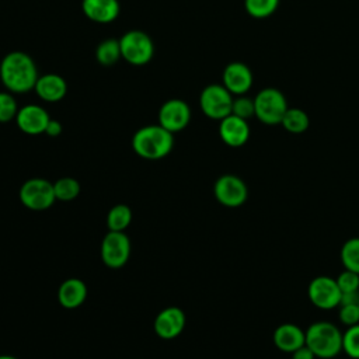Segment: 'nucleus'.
Returning a JSON list of instances; mask_svg holds the SVG:
<instances>
[{
  "instance_id": "393cba45",
  "label": "nucleus",
  "mask_w": 359,
  "mask_h": 359,
  "mask_svg": "<svg viewBox=\"0 0 359 359\" xmlns=\"http://www.w3.org/2000/svg\"><path fill=\"white\" fill-rule=\"evenodd\" d=\"M279 0H244L245 11L254 18H266L276 11Z\"/></svg>"
},
{
  "instance_id": "39448f33",
  "label": "nucleus",
  "mask_w": 359,
  "mask_h": 359,
  "mask_svg": "<svg viewBox=\"0 0 359 359\" xmlns=\"http://www.w3.org/2000/svg\"><path fill=\"white\" fill-rule=\"evenodd\" d=\"M20 201L21 203L35 212H42L49 209L55 201L53 182L45 178H29L20 188Z\"/></svg>"
},
{
  "instance_id": "1a4fd4ad",
  "label": "nucleus",
  "mask_w": 359,
  "mask_h": 359,
  "mask_svg": "<svg viewBox=\"0 0 359 359\" xmlns=\"http://www.w3.org/2000/svg\"><path fill=\"white\" fill-rule=\"evenodd\" d=\"M213 194L217 202L226 208H238L248 198L245 182L233 174L219 177L213 185Z\"/></svg>"
},
{
  "instance_id": "cd10ccee",
  "label": "nucleus",
  "mask_w": 359,
  "mask_h": 359,
  "mask_svg": "<svg viewBox=\"0 0 359 359\" xmlns=\"http://www.w3.org/2000/svg\"><path fill=\"white\" fill-rule=\"evenodd\" d=\"M231 114L247 121L248 118H251L252 115H255L254 100H251V98H248V97H243V95H240L238 98L233 100Z\"/></svg>"
},
{
  "instance_id": "5701e85b",
  "label": "nucleus",
  "mask_w": 359,
  "mask_h": 359,
  "mask_svg": "<svg viewBox=\"0 0 359 359\" xmlns=\"http://www.w3.org/2000/svg\"><path fill=\"white\" fill-rule=\"evenodd\" d=\"M56 201L70 202L76 199L80 194V184L73 177H62L53 182Z\"/></svg>"
},
{
  "instance_id": "aec40b11",
  "label": "nucleus",
  "mask_w": 359,
  "mask_h": 359,
  "mask_svg": "<svg viewBox=\"0 0 359 359\" xmlns=\"http://www.w3.org/2000/svg\"><path fill=\"white\" fill-rule=\"evenodd\" d=\"M132 222V210L125 203H118L107 213V227L109 231H125Z\"/></svg>"
},
{
  "instance_id": "0eeeda50",
  "label": "nucleus",
  "mask_w": 359,
  "mask_h": 359,
  "mask_svg": "<svg viewBox=\"0 0 359 359\" xmlns=\"http://www.w3.org/2000/svg\"><path fill=\"white\" fill-rule=\"evenodd\" d=\"M199 107L208 118L222 121L231 114V93L222 84H209L199 95Z\"/></svg>"
},
{
  "instance_id": "2eb2a0df",
  "label": "nucleus",
  "mask_w": 359,
  "mask_h": 359,
  "mask_svg": "<svg viewBox=\"0 0 359 359\" xmlns=\"http://www.w3.org/2000/svg\"><path fill=\"white\" fill-rule=\"evenodd\" d=\"M223 86L236 95L245 94L252 86V73L241 62L229 63L223 70Z\"/></svg>"
},
{
  "instance_id": "ddd939ff",
  "label": "nucleus",
  "mask_w": 359,
  "mask_h": 359,
  "mask_svg": "<svg viewBox=\"0 0 359 359\" xmlns=\"http://www.w3.org/2000/svg\"><path fill=\"white\" fill-rule=\"evenodd\" d=\"M49 121L50 116L46 112V109L36 104H28L21 107L15 116L18 129L27 135L45 133Z\"/></svg>"
},
{
  "instance_id": "9b49d317",
  "label": "nucleus",
  "mask_w": 359,
  "mask_h": 359,
  "mask_svg": "<svg viewBox=\"0 0 359 359\" xmlns=\"http://www.w3.org/2000/svg\"><path fill=\"white\" fill-rule=\"evenodd\" d=\"M158 125L171 133L181 132L191 121L189 105L180 98L167 100L158 109Z\"/></svg>"
},
{
  "instance_id": "c85d7f7f",
  "label": "nucleus",
  "mask_w": 359,
  "mask_h": 359,
  "mask_svg": "<svg viewBox=\"0 0 359 359\" xmlns=\"http://www.w3.org/2000/svg\"><path fill=\"white\" fill-rule=\"evenodd\" d=\"M337 283L339 286L341 293L359 292V273L345 269L338 275Z\"/></svg>"
},
{
  "instance_id": "a211bd4d",
  "label": "nucleus",
  "mask_w": 359,
  "mask_h": 359,
  "mask_svg": "<svg viewBox=\"0 0 359 359\" xmlns=\"http://www.w3.org/2000/svg\"><path fill=\"white\" fill-rule=\"evenodd\" d=\"M87 299V285L79 278L63 280L57 289V302L65 309H77Z\"/></svg>"
},
{
  "instance_id": "b1692460",
  "label": "nucleus",
  "mask_w": 359,
  "mask_h": 359,
  "mask_svg": "<svg viewBox=\"0 0 359 359\" xmlns=\"http://www.w3.org/2000/svg\"><path fill=\"white\" fill-rule=\"evenodd\" d=\"M341 261L345 269L359 273V237L349 238L341 248Z\"/></svg>"
},
{
  "instance_id": "4be33fe9",
  "label": "nucleus",
  "mask_w": 359,
  "mask_h": 359,
  "mask_svg": "<svg viewBox=\"0 0 359 359\" xmlns=\"http://www.w3.org/2000/svg\"><path fill=\"white\" fill-rule=\"evenodd\" d=\"M309 116L300 108H287L280 125L290 133H303L309 128Z\"/></svg>"
},
{
  "instance_id": "f03ea898",
  "label": "nucleus",
  "mask_w": 359,
  "mask_h": 359,
  "mask_svg": "<svg viewBox=\"0 0 359 359\" xmlns=\"http://www.w3.org/2000/svg\"><path fill=\"white\" fill-rule=\"evenodd\" d=\"M133 151L146 160H160L168 156L174 147V133L161 125H146L137 129L132 137Z\"/></svg>"
},
{
  "instance_id": "6e6552de",
  "label": "nucleus",
  "mask_w": 359,
  "mask_h": 359,
  "mask_svg": "<svg viewBox=\"0 0 359 359\" xmlns=\"http://www.w3.org/2000/svg\"><path fill=\"white\" fill-rule=\"evenodd\" d=\"M101 259L105 266L119 269L129 261L130 240L125 231H109L101 241Z\"/></svg>"
},
{
  "instance_id": "412c9836",
  "label": "nucleus",
  "mask_w": 359,
  "mask_h": 359,
  "mask_svg": "<svg viewBox=\"0 0 359 359\" xmlns=\"http://www.w3.org/2000/svg\"><path fill=\"white\" fill-rule=\"evenodd\" d=\"M119 39L108 38L101 41L95 48V59L101 66H112L121 59Z\"/></svg>"
},
{
  "instance_id": "2f4dec72",
  "label": "nucleus",
  "mask_w": 359,
  "mask_h": 359,
  "mask_svg": "<svg viewBox=\"0 0 359 359\" xmlns=\"http://www.w3.org/2000/svg\"><path fill=\"white\" fill-rule=\"evenodd\" d=\"M314 358H316V355L306 344L292 352V359H314Z\"/></svg>"
},
{
  "instance_id": "f257e3e1",
  "label": "nucleus",
  "mask_w": 359,
  "mask_h": 359,
  "mask_svg": "<svg viewBox=\"0 0 359 359\" xmlns=\"http://www.w3.org/2000/svg\"><path fill=\"white\" fill-rule=\"evenodd\" d=\"M34 59L21 50L7 53L0 63V81L13 94H25L34 90L38 80Z\"/></svg>"
},
{
  "instance_id": "9d476101",
  "label": "nucleus",
  "mask_w": 359,
  "mask_h": 359,
  "mask_svg": "<svg viewBox=\"0 0 359 359\" xmlns=\"http://www.w3.org/2000/svg\"><path fill=\"white\" fill-rule=\"evenodd\" d=\"M307 294L310 302L321 310H331L338 307L342 296L337 279L325 275L317 276L310 282Z\"/></svg>"
},
{
  "instance_id": "6ab92c4d",
  "label": "nucleus",
  "mask_w": 359,
  "mask_h": 359,
  "mask_svg": "<svg viewBox=\"0 0 359 359\" xmlns=\"http://www.w3.org/2000/svg\"><path fill=\"white\" fill-rule=\"evenodd\" d=\"M273 344L278 349L292 353L306 344V332L294 324H282L273 332Z\"/></svg>"
},
{
  "instance_id": "473e14b6",
  "label": "nucleus",
  "mask_w": 359,
  "mask_h": 359,
  "mask_svg": "<svg viewBox=\"0 0 359 359\" xmlns=\"http://www.w3.org/2000/svg\"><path fill=\"white\" fill-rule=\"evenodd\" d=\"M0 359H18V358H15V356H13V355H7V353H1V355H0Z\"/></svg>"
},
{
  "instance_id": "7ed1b4c3",
  "label": "nucleus",
  "mask_w": 359,
  "mask_h": 359,
  "mask_svg": "<svg viewBox=\"0 0 359 359\" xmlns=\"http://www.w3.org/2000/svg\"><path fill=\"white\" fill-rule=\"evenodd\" d=\"M304 332L306 345L313 351L316 358L331 359L342 351V334L332 323H314Z\"/></svg>"
},
{
  "instance_id": "a878e982",
  "label": "nucleus",
  "mask_w": 359,
  "mask_h": 359,
  "mask_svg": "<svg viewBox=\"0 0 359 359\" xmlns=\"http://www.w3.org/2000/svg\"><path fill=\"white\" fill-rule=\"evenodd\" d=\"M18 109L20 108L13 93L0 91V123H6L15 119Z\"/></svg>"
},
{
  "instance_id": "7c9ffc66",
  "label": "nucleus",
  "mask_w": 359,
  "mask_h": 359,
  "mask_svg": "<svg viewBox=\"0 0 359 359\" xmlns=\"http://www.w3.org/2000/svg\"><path fill=\"white\" fill-rule=\"evenodd\" d=\"M62 130H63L62 123H60L59 121L50 118V121L48 122V126H46V129H45V133H46L48 136H50V137H57V136L62 133Z\"/></svg>"
},
{
  "instance_id": "dca6fc26",
  "label": "nucleus",
  "mask_w": 359,
  "mask_h": 359,
  "mask_svg": "<svg viewBox=\"0 0 359 359\" xmlns=\"http://www.w3.org/2000/svg\"><path fill=\"white\" fill-rule=\"evenodd\" d=\"M83 14L97 24H109L119 15L118 0H81Z\"/></svg>"
},
{
  "instance_id": "423d86ee",
  "label": "nucleus",
  "mask_w": 359,
  "mask_h": 359,
  "mask_svg": "<svg viewBox=\"0 0 359 359\" xmlns=\"http://www.w3.org/2000/svg\"><path fill=\"white\" fill-rule=\"evenodd\" d=\"M255 116L265 125H279L287 111L285 95L272 87L262 88L254 98Z\"/></svg>"
},
{
  "instance_id": "f8f14e48",
  "label": "nucleus",
  "mask_w": 359,
  "mask_h": 359,
  "mask_svg": "<svg viewBox=\"0 0 359 359\" xmlns=\"http://www.w3.org/2000/svg\"><path fill=\"white\" fill-rule=\"evenodd\" d=\"M187 317L185 313L175 306L163 309L154 318V332L161 339L177 338L185 328Z\"/></svg>"
},
{
  "instance_id": "4468645a",
  "label": "nucleus",
  "mask_w": 359,
  "mask_h": 359,
  "mask_svg": "<svg viewBox=\"0 0 359 359\" xmlns=\"http://www.w3.org/2000/svg\"><path fill=\"white\" fill-rule=\"evenodd\" d=\"M219 136L230 147H240L250 137V126L245 119L230 114L219 123Z\"/></svg>"
},
{
  "instance_id": "f3484780",
  "label": "nucleus",
  "mask_w": 359,
  "mask_h": 359,
  "mask_svg": "<svg viewBox=\"0 0 359 359\" xmlns=\"http://www.w3.org/2000/svg\"><path fill=\"white\" fill-rule=\"evenodd\" d=\"M34 91L42 101L57 102L65 98L67 93V83L56 73H46L38 77Z\"/></svg>"
},
{
  "instance_id": "20e7f679",
  "label": "nucleus",
  "mask_w": 359,
  "mask_h": 359,
  "mask_svg": "<svg viewBox=\"0 0 359 359\" xmlns=\"http://www.w3.org/2000/svg\"><path fill=\"white\" fill-rule=\"evenodd\" d=\"M119 46L122 59L133 66L147 65L154 55L153 39L140 29L125 32L119 38Z\"/></svg>"
},
{
  "instance_id": "c756f323",
  "label": "nucleus",
  "mask_w": 359,
  "mask_h": 359,
  "mask_svg": "<svg viewBox=\"0 0 359 359\" xmlns=\"http://www.w3.org/2000/svg\"><path fill=\"white\" fill-rule=\"evenodd\" d=\"M339 320L342 324L351 327L359 324V303H348L339 304Z\"/></svg>"
},
{
  "instance_id": "bb28decb",
  "label": "nucleus",
  "mask_w": 359,
  "mask_h": 359,
  "mask_svg": "<svg viewBox=\"0 0 359 359\" xmlns=\"http://www.w3.org/2000/svg\"><path fill=\"white\" fill-rule=\"evenodd\" d=\"M342 351L349 358L359 359V324L348 327L342 334Z\"/></svg>"
}]
</instances>
